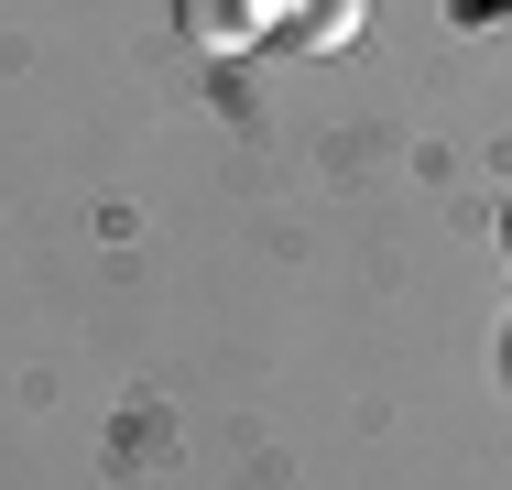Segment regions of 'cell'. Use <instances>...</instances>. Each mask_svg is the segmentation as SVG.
<instances>
[{"label": "cell", "instance_id": "7a4b0ae2", "mask_svg": "<svg viewBox=\"0 0 512 490\" xmlns=\"http://www.w3.org/2000/svg\"><path fill=\"white\" fill-rule=\"evenodd\" d=\"M360 22H371V0H306V11H284V33H295L306 55H338V44H360Z\"/></svg>", "mask_w": 512, "mask_h": 490}, {"label": "cell", "instance_id": "6da1fadb", "mask_svg": "<svg viewBox=\"0 0 512 490\" xmlns=\"http://www.w3.org/2000/svg\"><path fill=\"white\" fill-rule=\"evenodd\" d=\"M273 22H284V0H175V33L197 55H251Z\"/></svg>", "mask_w": 512, "mask_h": 490}]
</instances>
